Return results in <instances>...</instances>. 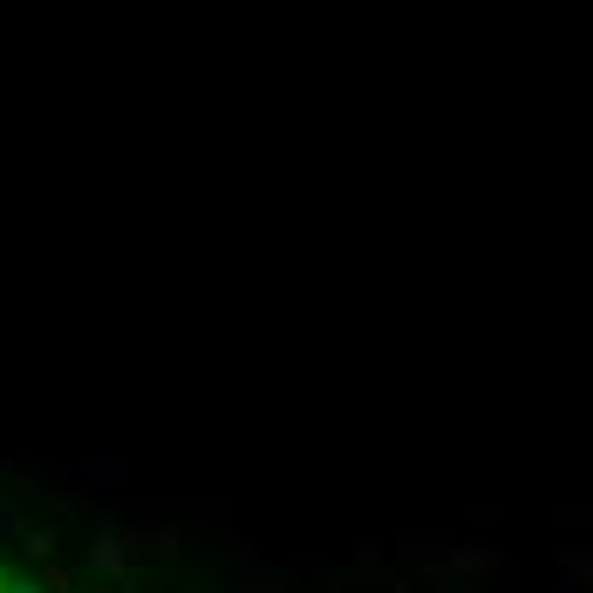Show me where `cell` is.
I'll list each match as a JSON object with an SVG mask.
<instances>
[{
	"instance_id": "obj_2",
	"label": "cell",
	"mask_w": 593,
	"mask_h": 593,
	"mask_svg": "<svg viewBox=\"0 0 593 593\" xmlns=\"http://www.w3.org/2000/svg\"><path fill=\"white\" fill-rule=\"evenodd\" d=\"M498 559H505L498 546H451L444 567H457V573H498Z\"/></svg>"
},
{
	"instance_id": "obj_3",
	"label": "cell",
	"mask_w": 593,
	"mask_h": 593,
	"mask_svg": "<svg viewBox=\"0 0 593 593\" xmlns=\"http://www.w3.org/2000/svg\"><path fill=\"white\" fill-rule=\"evenodd\" d=\"M192 593H205V586H192Z\"/></svg>"
},
{
	"instance_id": "obj_1",
	"label": "cell",
	"mask_w": 593,
	"mask_h": 593,
	"mask_svg": "<svg viewBox=\"0 0 593 593\" xmlns=\"http://www.w3.org/2000/svg\"><path fill=\"white\" fill-rule=\"evenodd\" d=\"M130 552H137V539H130V533H116V525H103L96 546H89V559H96L103 573H116L123 586H130Z\"/></svg>"
}]
</instances>
